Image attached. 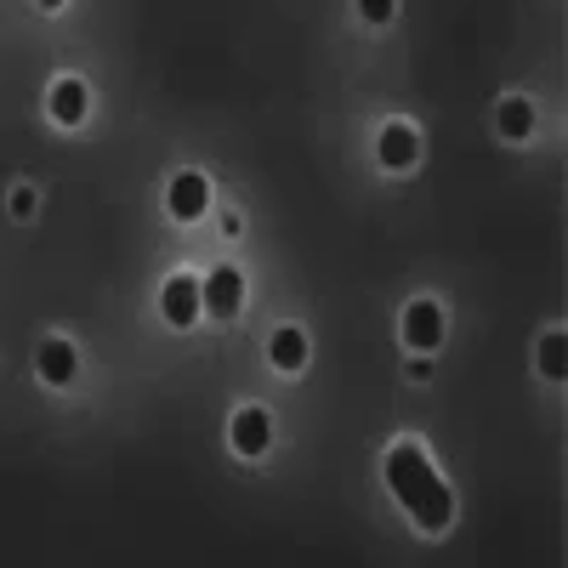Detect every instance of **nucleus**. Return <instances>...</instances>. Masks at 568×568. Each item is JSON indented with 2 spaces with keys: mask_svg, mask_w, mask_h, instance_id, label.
Here are the masks:
<instances>
[{
  "mask_svg": "<svg viewBox=\"0 0 568 568\" xmlns=\"http://www.w3.org/2000/svg\"><path fill=\"white\" fill-rule=\"evenodd\" d=\"M540 369L551 375V382H562V336H546L540 342Z\"/></svg>",
  "mask_w": 568,
  "mask_h": 568,
  "instance_id": "f8f14e48",
  "label": "nucleus"
},
{
  "mask_svg": "<svg viewBox=\"0 0 568 568\" xmlns=\"http://www.w3.org/2000/svg\"><path fill=\"white\" fill-rule=\"evenodd\" d=\"M205 205H211V187H205V176H200V171L171 176V216H176V222L205 216Z\"/></svg>",
  "mask_w": 568,
  "mask_h": 568,
  "instance_id": "20e7f679",
  "label": "nucleus"
},
{
  "mask_svg": "<svg viewBox=\"0 0 568 568\" xmlns=\"http://www.w3.org/2000/svg\"><path fill=\"white\" fill-rule=\"evenodd\" d=\"M40 7H52V12H58V7H63V0H40Z\"/></svg>",
  "mask_w": 568,
  "mask_h": 568,
  "instance_id": "2eb2a0df",
  "label": "nucleus"
},
{
  "mask_svg": "<svg viewBox=\"0 0 568 568\" xmlns=\"http://www.w3.org/2000/svg\"><path fill=\"white\" fill-rule=\"evenodd\" d=\"M160 307H165V318L176 324V329H187L200 318V278H187V273H176L171 284H165V296H160Z\"/></svg>",
  "mask_w": 568,
  "mask_h": 568,
  "instance_id": "39448f33",
  "label": "nucleus"
},
{
  "mask_svg": "<svg viewBox=\"0 0 568 568\" xmlns=\"http://www.w3.org/2000/svg\"><path fill=\"white\" fill-rule=\"evenodd\" d=\"M34 211V194H29V187H18V194H12V216H29Z\"/></svg>",
  "mask_w": 568,
  "mask_h": 568,
  "instance_id": "4468645a",
  "label": "nucleus"
},
{
  "mask_svg": "<svg viewBox=\"0 0 568 568\" xmlns=\"http://www.w3.org/2000/svg\"><path fill=\"white\" fill-rule=\"evenodd\" d=\"M535 131V103H524V98H506L500 103V136H529Z\"/></svg>",
  "mask_w": 568,
  "mask_h": 568,
  "instance_id": "9b49d317",
  "label": "nucleus"
},
{
  "mask_svg": "<svg viewBox=\"0 0 568 568\" xmlns=\"http://www.w3.org/2000/svg\"><path fill=\"white\" fill-rule=\"evenodd\" d=\"M85 103H91V98H85L80 80H58V85H52V114H58L63 125H80V120H85Z\"/></svg>",
  "mask_w": 568,
  "mask_h": 568,
  "instance_id": "1a4fd4ad",
  "label": "nucleus"
},
{
  "mask_svg": "<svg viewBox=\"0 0 568 568\" xmlns=\"http://www.w3.org/2000/svg\"><path fill=\"white\" fill-rule=\"evenodd\" d=\"M267 438H273L267 409H240V415H233V449H240V455H262Z\"/></svg>",
  "mask_w": 568,
  "mask_h": 568,
  "instance_id": "423d86ee",
  "label": "nucleus"
},
{
  "mask_svg": "<svg viewBox=\"0 0 568 568\" xmlns=\"http://www.w3.org/2000/svg\"><path fill=\"white\" fill-rule=\"evenodd\" d=\"M415 160H420V136H415V125H387V131H382V165L404 171V165H415Z\"/></svg>",
  "mask_w": 568,
  "mask_h": 568,
  "instance_id": "6e6552de",
  "label": "nucleus"
},
{
  "mask_svg": "<svg viewBox=\"0 0 568 568\" xmlns=\"http://www.w3.org/2000/svg\"><path fill=\"white\" fill-rule=\"evenodd\" d=\"M267 358L278 369H302L307 364V336H302V329H278V336L267 342Z\"/></svg>",
  "mask_w": 568,
  "mask_h": 568,
  "instance_id": "9d476101",
  "label": "nucleus"
},
{
  "mask_svg": "<svg viewBox=\"0 0 568 568\" xmlns=\"http://www.w3.org/2000/svg\"><path fill=\"white\" fill-rule=\"evenodd\" d=\"M387 484H393V495L415 511L420 529H449L455 495H449V484L438 478V466L426 460L415 444H398V449L387 455Z\"/></svg>",
  "mask_w": 568,
  "mask_h": 568,
  "instance_id": "f257e3e1",
  "label": "nucleus"
},
{
  "mask_svg": "<svg viewBox=\"0 0 568 568\" xmlns=\"http://www.w3.org/2000/svg\"><path fill=\"white\" fill-rule=\"evenodd\" d=\"M404 342H409L415 353L444 347V307H438V302H415V307L404 313Z\"/></svg>",
  "mask_w": 568,
  "mask_h": 568,
  "instance_id": "f03ea898",
  "label": "nucleus"
},
{
  "mask_svg": "<svg viewBox=\"0 0 568 568\" xmlns=\"http://www.w3.org/2000/svg\"><path fill=\"white\" fill-rule=\"evenodd\" d=\"M358 12H364L369 23H387V18H393V0H358Z\"/></svg>",
  "mask_w": 568,
  "mask_h": 568,
  "instance_id": "ddd939ff",
  "label": "nucleus"
},
{
  "mask_svg": "<svg viewBox=\"0 0 568 568\" xmlns=\"http://www.w3.org/2000/svg\"><path fill=\"white\" fill-rule=\"evenodd\" d=\"M40 375H45V382H52V387H69L74 382V375H80V353L69 347V342H40Z\"/></svg>",
  "mask_w": 568,
  "mask_h": 568,
  "instance_id": "0eeeda50",
  "label": "nucleus"
},
{
  "mask_svg": "<svg viewBox=\"0 0 568 568\" xmlns=\"http://www.w3.org/2000/svg\"><path fill=\"white\" fill-rule=\"evenodd\" d=\"M240 302H245V278L233 273V267H216L200 284V307H211L216 318H233V313H240Z\"/></svg>",
  "mask_w": 568,
  "mask_h": 568,
  "instance_id": "7ed1b4c3",
  "label": "nucleus"
}]
</instances>
